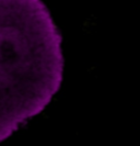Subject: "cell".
I'll return each instance as SVG.
<instances>
[]
</instances>
